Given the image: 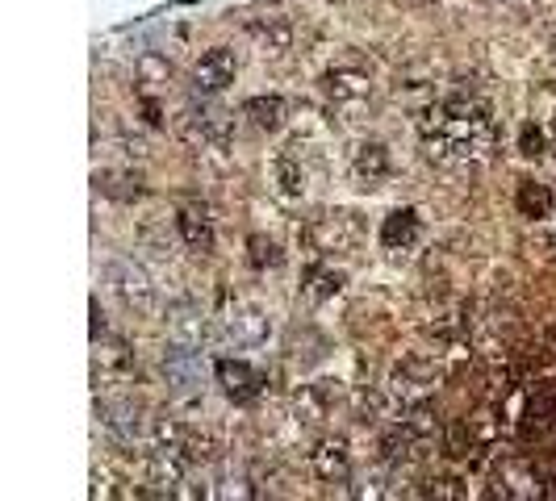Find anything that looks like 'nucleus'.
I'll list each match as a JSON object with an SVG mask.
<instances>
[{
  "label": "nucleus",
  "instance_id": "f257e3e1",
  "mask_svg": "<svg viewBox=\"0 0 556 501\" xmlns=\"http://www.w3.org/2000/svg\"><path fill=\"white\" fill-rule=\"evenodd\" d=\"M205 372H210V364H205V355L197 347H189V343H168V351H164V380H168V389L176 397L201 393Z\"/></svg>",
  "mask_w": 556,
  "mask_h": 501
},
{
  "label": "nucleus",
  "instance_id": "f03ea898",
  "mask_svg": "<svg viewBox=\"0 0 556 501\" xmlns=\"http://www.w3.org/2000/svg\"><path fill=\"white\" fill-rule=\"evenodd\" d=\"M306 243L318 255H347L360 243V222L356 213H322L306 226Z\"/></svg>",
  "mask_w": 556,
  "mask_h": 501
},
{
  "label": "nucleus",
  "instance_id": "7ed1b4c3",
  "mask_svg": "<svg viewBox=\"0 0 556 501\" xmlns=\"http://www.w3.org/2000/svg\"><path fill=\"white\" fill-rule=\"evenodd\" d=\"M439 376H444V372H439L435 360H423V355H406V360L393 364V372H389V393L402 397V405L423 401L439 385Z\"/></svg>",
  "mask_w": 556,
  "mask_h": 501
},
{
  "label": "nucleus",
  "instance_id": "20e7f679",
  "mask_svg": "<svg viewBox=\"0 0 556 501\" xmlns=\"http://www.w3.org/2000/svg\"><path fill=\"white\" fill-rule=\"evenodd\" d=\"M97 418L105 431L118 439V443H138L147 431V422H143V405H138L134 397H97Z\"/></svg>",
  "mask_w": 556,
  "mask_h": 501
},
{
  "label": "nucleus",
  "instance_id": "39448f33",
  "mask_svg": "<svg viewBox=\"0 0 556 501\" xmlns=\"http://www.w3.org/2000/svg\"><path fill=\"white\" fill-rule=\"evenodd\" d=\"M214 339L226 343V347H256V343L268 339V318L260 314V309L239 305V309H230V314H222L214 322Z\"/></svg>",
  "mask_w": 556,
  "mask_h": 501
},
{
  "label": "nucleus",
  "instance_id": "423d86ee",
  "mask_svg": "<svg viewBox=\"0 0 556 501\" xmlns=\"http://www.w3.org/2000/svg\"><path fill=\"white\" fill-rule=\"evenodd\" d=\"M105 276H109V284H113V293H118L130 309H151V301H155V284H151V276H147V268L143 264H134V259H113V264L105 268Z\"/></svg>",
  "mask_w": 556,
  "mask_h": 501
},
{
  "label": "nucleus",
  "instance_id": "0eeeda50",
  "mask_svg": "<svg viewBox=\"0 0 556 501\" xmlns=\"http://www.w3.org/2000/svg\"><path fill=\"white\" fill-rule=\"evenodd\" d=\"M184 134L197 142H214V147H226L230 134H235V117L226 109L210 105V101H193L184 109Z\"/></svg>",
  "mask_w": 556,
  "mask_h": 501
},
{
  "label": "nucleus",
  "instance_id": "6e6552de",
  "mask_svg": "<svg viewBox=\"0 0 556 501\" xmlns=\"http://www.w3.org/2000/svg\"><path fill=\"white\" fill-rule=\"evenodd\" d=\"M235 76H239V55L230 51V46H214V51H205L201 63L193 67V84H197V92H205V97L226 92L230 84H235Z\"/></svg>",
  "mask_w": 556,
  "mask_h": 501
},
{
  "label": "nucleus",
  "instance_id": "1a4fd4ad",
  "mask_svg": "<svg viewBox=\"0 0 556 501\" xmlns=\"http://www.w3.org/2000/svg\"><path fill=\"white\" fill-rule=\"evenodd\" d=\"M214 376H218V385L230 401H256L264 393V372L260 368H251L247 360H218L214 364Z\"/></svg>",
  "mask_w": 556,
  "mask_h": 501
},
{
  "label": "nucleus",
  "instance_id": "9d476101",
  "mask_svg": "<svg viewBox=\"0 0 556 501\" xmlns=\"http://www.w3.org/2000/svg\"><path fill=\"white\" fill-rule=\"evenodd\" d=\"M322 92H327L335 105H364L373 97V80H368L360 67H335L322 76Z\"/></svg>",
  "mask_w": 556,
  "mask_h": 501
},
{
  "label": "nucleus",
  "instance_id": "9b49d317",
  "mask_svg": "<svg viewBox=\"0 0 556 501\" xmlns=\"http://www.w3.org/2000/svg\"><path fill=\"white\" fill-rule=\"evenodd\" d=\"M310 468H314L318 481L343 485L347 476H352V451H347L343 439H322V443L310 451Z\"/></svg>",
  "mask_w": 556,
  "mask_h": 501
},
{
  "label": "nucleus",
  "instance_id": "f8f14e48",
  "mask_svg": "<svg viewBox=\"0 0 556 501\" xmlns=\"http://www.w3.org/2000/svg\"><path fill=\"white\" fill-rule=\"evenodd\" d=\"M189 451L180 443H155L151 451V485L176 493V485H184V472H189Z\"/></svg>",
  "mask_w": 556,
  "mask_h": 501
},
{
  "label": "nucleus",
  "instance_id": "ddd939ff",
  "mask_svg": "<svg viewBox=\"0 0 556 501\" xmlns=\"http://www.w3.org/2000/svg\"><path fill=\"white\" fill-rule=\"evenodd\" d=\"M92 368H97V380H126L134 372V351L122 339H92Z\"/></svg>",
  "mask_w": 556,
  "mask_h": 501
},
{
  "label": "nucleus",
  "instance_id": "4468645a",
  "mask_svg": "<svg viewBox=\"0 0 556 501\" xmlns=\"http://www.w3.org/2000/svg\"><path fill=\"white\" fill-rule=\"evenodd\" d=\"M176 230H180L189 251H210L214 247V218H210V209L197 205V201L176 209Z\"/></svg>",
  "mask_w": 556,
  "mask_h": 501
},
{
  "label": "nucleus",
  "instance_id": "2eb2a0df",
  "mask_svg": "<svg viewBox=\"0 0 556 501\" xmlns=\"http://www.w3.org/2000/svg\"><path fill=\"white\" fill-rule=\"evenodd\" d=\"M164 326H168V343L201 347V339H205V318H201V309H197L193 301L172 305V309H168V318H164Z\"/></svg>",
  "mask_w": 556,
  "mask_h": 501
},
{
  "label": "nucleus",
  "instance_id": "dca6fc26",
  "mask_svg": "<svg viewBox=\"0 0 556 501\" xmlns=\"http://www.w3.org/2000/svg\"><path fill=\"white\" fill-rule=\"evenodd\" d=\"M352 176L364 184V188H373L389 176V151H385V142H360V147L352 151Z\"/></svg>",
  "mask_w": 556,
  "mask_h": 501
},
{
  "label": "nucleus",
  "instance_id": "f3484780",
  "mask_svg": "<svg viewBox=\"0 0 556 501\" xmlns=\"http://www.w3.org/2000/svg\"><path fill=\"white\" fill-rule=\"evenodd\" d=\"M419 213L414 209H393L389 218H385V226H381V247H389V251H406V247H414L419 243Z\"/></svg>",
  "mask_w": 556,
  "mask_h": 501
},
{
  "label": "nucleus",
  "instance_id": "a211bd4d",
  "mask_svg": "<svg viewBox=\"0 0 556 501\" xmlns=\"http://www.w3.org/2000/svg\"><path fill=\"white\" fill-rule=\"evenodd\" d=\"M339 397V380H318V385L310 389H301L297 393V418H306V422H322L331 410V401Z\"/></svg>",
  "mask_w": 556,
  "mask_h": 501
},
{
  "label": "nucleus",
  "instance_id": "6ab92c4d",
  "mask_svg": "<svg viewBox=\"0 0 556 501\" xmlns=\"http://www.w3.org/2000/svg\"><path fill=\"white\" fill-rule=\"evenodd\" d=\"M251 38H256L268 55H285L289 46H293V26H289V17H260V21H251Z\"/></svg>",
  "mask_w": 556,
  "mask_h": 501
},
{
  "label": "nucleus",
  "instance_id": "aec40b11",
  "mask_svg": "<svg viewBox=\"0 0 556 501\" xmlns=\"http://www.w3.org/2000/svg\"><path fill=\"white\" fill-rule=\"evenodd\" d=\"M92 184H97L101 193L113 197V201H138V197H143V176L130 172V167H122V172L105 167V172L92 176Z\"/></svg>",
  "mask_w": 556,
  "mask_h": 501
},
{
  "label": "nucleus",
  "instance_id": "412c9836",
  "mask_svg": "<svg viewBox=\"0 0 556 501\" xmlns=\"http://www.w3.org/2000/svg\"><path fill=\"white\" fill-rule=\"evenodd\" d=\"M285 101L281 97H251V101H243V117L256 130H268V134H276L285 126Z\"/></svg>",
  "mask_w": 556,
  "mask_h": 501
},
{
  "label": "nucleus",
  "instance_id": "4be33fe9",
  "mask_svg": "<svg viewBox=\"0 0 556 501\" xmlns=\"http://www.w3.org/2000/svg\"><path fill=\"white\" fill-rule=\"evenodd\" d=\"M523 418H527L523 431H536V435L548 431V426L556 422V385H552V380L527 397V414H523Z\"/></svg>",
  "mask_w": 556,
  "mask_h": 501
},
{
  "label": "nucleus",
  "instance_id": "5701e85b",
  "mask_svg": "<svg viewBox=\"0 0 556 501\" xmlns=\"http://www.w3.org/2000/svg\"><path fill=\"white\" fill-rule=\"evenodd\" d=\"M276 188H281L285 201H297L301 193H306V172H301L297 155H289V151L276 159Z\"/></svg>",
  "mask_w": 556,
  "mask_h": 501
},
{
  "label": "nucleus",
  "instance_id": "b1692460",
  "mask_svg": "<svg viewBox=\"0 0 556 501\" xmlns=\"http://www.w3.org/2000/svg\"><path fill=\"white\" fill-rule=\"evenodd\" d=\"M306 297L310 301H327V297H335L339 289H343V272H335V268H327V264H314L310 272H306Z\"/></svg>",
  "mask_w": 556,
  "mask_h": 501
},
{
  "label": "nucleus",
  "instance_id": "393cba45",
  "mask_svg": "<svg viewBox=\"0 0 556 501\" xmlns=\"http://www.w3.org/2000/svg\"><path fill=\"white\" fill-rule=\"evenodd\" d=\"M519 213H523V218H548V213H552V193L536 180H523L519 184Z\"/></svg>",
  "mask_w": 556,
  "mask_h": 501
},
{
  "label": "nucleus",
  "instance_id": "a878e982",
  "mask_svg": "<svg viewBox=\"0 0 556 501\" xmlns=\"http://www.w3.org/2000/svg\"><path fill=\"white\" fill-rule=\"evenodd\" d=\"M247 259H251V268H281L285 264V251L272 243V238H264V234H251L247 238Z\"/></svg>",
  "mask_w": 556,
  "mask_h": 501
},
{
  "label": "nucleus",
  "instance_id": "bb28decb",
  "mask_svg": "<svg viewBox=\"0 0 556 501\" xmlns=\"http://www.w3.org/2000/svg\"><path fill=\"white\" fill-rule=\"evenodd\" d=\"M138 76H143V84H168L172 80V63L164 55L147 51L143 59H138Z\"/></svg>",
  "mask_w": 556,
  "mask_h": 501
},
{
  "label": "nucleus",
  "instance_id": "cd10ccee",
  "mask_svg": "<svg viewBox=\"0 0 556 501\" xmlns=\"http://www.w3.org/2000/svg\"><path fill=\"white\" fill-rule=\"evenodd\" d=\"M180 447L189 451V460H193V464H205V460H214V456H218V439H214V435H201V431H189Z\"/></svg>",
  "mask_w": 556,
  "mask_h": 501
},
{
  "label": "nucleus",
  "instance_id": "c85d7f7f",
  "mask_svg": "<svg viewBox=\"0 0 556 501\" xmlns=\"http://www.w3.org/2000/svg\"><path fill=\"white\" fill-rule=\"evenodd\" d=\"M469 447H473V435H469V422H452V431H448V456H469Z\"/></svg>",
  "mask_w": 556,
  "mask_h": 501
},
{
  "label": "nucleus",
  "instance_id": "c756f323",
  "mask_svg": "<svg viewBox=\"0 0 556 501\" xmlns=\"http://www.w3.org/2000/svg\"><path fill=\"white\" fill-rule=\"evenodd\" d=\"M519 151H523L527 159H540V155H544V134L531 126V122L519 130Z\"/></svg>",
  "mask_w": 556,
  "mask_h": 501
},
{
  "label": "nucleus",
  "instance_id": "7c9ffc66",
  "mask_svg": "<svg viewBox=\"0 0 556 501\" xmlns=\"http://www.w3.org/2000/svg\"><path fill=\"white\" fill-rule=\"evenodd\" d=\"M381 405H385L381 393H360V414H364V422L368 418H381Z\"/></svg>",
  "mask_w": 556,
  "mask_h": 501
},
{
  "label": "nucleus",
  "instance_id": "2f4dec72",
  "mask_svg": "<svg viewBox=\"0 0 556 501\" xmlns=\"http://www.w3.org/2000/svg\"><path fill=\"white\" fill-rule=\"evenodd\" d=\"M143 109H147V122L151 126H164V117H159V105L155 101H143Z\"/></svg>",
  "mask_w": 556,
  "mask_h": 501
},
{
  "label": "nucleus",
  "instance_id": "473e14b6",
  "mask_svg": "<svg viewBox=\"0 0 556 501\" xmlns=\"http://www.w3.org/2000/svg\"><path fill=\"white\" fill-rule=\"evenodd\" d=\"M552 151H556V117H552Z\"/></svg>",
  "mask_w": 556,
  "mask_h": 501
}]
</instances>
